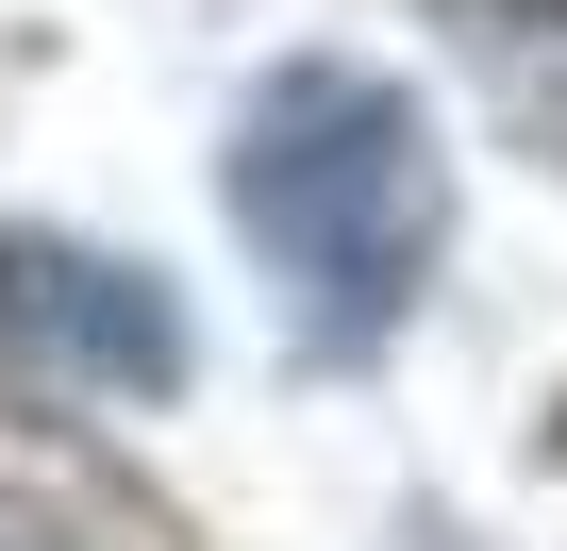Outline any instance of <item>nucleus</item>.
<instances>
[{
  "label": "nucleus",
  "instance_id": "f257e3e1",
  "mask_svg": "<svg viewBox=\"0 0 567 551\" xmlns=\"http://www.w3.org/2000/svg\"><path fill=\"white\" fill-rule=\"evenodd\" d=\"M234 234L318 351H384L434 285V251H451L434 118L384 68H267L234 118Z\"/></svg>",
  "mask_w": 567,
  "mask_h": 551
},
{
  "label": "nucleus",
  "instance_id": "20e7f679",
  "mask_svg": "<svg viewBox=\"0 0 567 551\" xmlns=\"http://www.w3.org/2000/svg\"><path fill=\"white\" fill-rule=\"evenodd\" d=\"M0 551H101L68 501H34V484H0Z\"/></svg>",
  "mask_w": 567,
  "mask_h": 551
},
{
  "label": "nucleus",
  "instance_id": "f03ea898",
  "mask_svg": "<svg viewBox=\"0 0 567 551\" xmlns=\"http://www.w3.org/2000/svg\"><path fill=\"white\" fill-rule=\"evenodd\" d=\"M0 318L51 335V351L101 368V385H184L167 285H134V267H101V251H68V234H18V251H0Z\"/></svg>",
  "mask_w": 567,
  "mask_h": 551
},
{
  "label": "nucleus",
  "instance_id": "7ed1b4c3",
  "mask_svg": "<svg viewBox=\"0 0 567 551\" xmlns=\"http://www.w3.org/2000/svg\"><path fill=\"white\" fill-rule=\"evenodd\" d=\"M434 51L501 118V151H534L567 184V0H434Z\"/></svg>",
  "mask_w": 567,
  "mask_h": 551
}]
</instances>
